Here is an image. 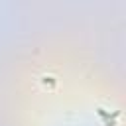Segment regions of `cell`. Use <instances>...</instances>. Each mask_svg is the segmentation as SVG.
<instances>
[{"label": "cell", "mask_w": 126, "mask_h": 126, "mask_svg": "<svg viewBox=\"0 0 126 126\" xmlns=\"http://www.w3.org/2000/svg\"><path fill=\"white\" fill-rule=\"evenodd\" d=\"M96 112H98V116L104 120V124H106V126H114V118H110V114H108L104 108H100V106H98V108H96Z\"/></svg>", "instance_id": "1"}]
</instances>
